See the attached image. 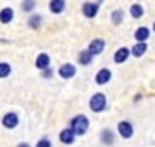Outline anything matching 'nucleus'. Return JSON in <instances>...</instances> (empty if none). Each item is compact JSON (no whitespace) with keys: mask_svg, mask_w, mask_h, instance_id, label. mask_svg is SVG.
Returning a JSON list of instances; mask_svg holds the SVG:
<instances>
[{"mask_svg":"<svg viewBox=\"0 0 155 147\" xmlns=\"http://www.w3.org/2000/svg\"><path fill=\"white\" fill-rule=\"evenodd\" d=\"M69 128L72 130V133H74L76 137L86 135L88 130H90V119H88V116H84V114H76V116L71 119Z\"/></svg>","mask_w":155,"mask_h":147,"instance_id":"obj_1","label":"nucleus"},{"mask_svg":"<svg viewBox=\"0 0 155 147\" xmlns=\"http://www.w3.org/2000/svg\"><path fill=\"white\" fill-rule=\"evenodd\" d=\"M88 106H90V111H93V113H104V111L109 108L105 94H102V92H97V94H93V95L90 97Z\"/></svg>","mask_w":155,"mask_h":147,"instance_id":"obj_2","label":"nucleus"},{"mask_svg":"<svg viewBox=\"0 0 155 147\" xmlns=\"http://www.w3.org/2000/svg\"><path fill=\"white\" fill-rule=\"evenodd\" d=\"M117 133H119V137H122L124 140H129V138L134 135L133 123H131V121H127V119L119 121V123H117Z\"/></svg>","mask_w":155,"mask_h":147,"instance_id":"obj_3","label":"nucleus"},{"mask_svg":"<svg viewBox=\"0 0 155 147\" xmlns=\"http://www.w3.org/2000/svg\"><path fill=\"white\" fill-rule=\"evenodd\" d=\"M2 126L4 128H7V130H14V128H17L19 126V116H17V113H5L4 116H2Z\"/></svg>","mask_w":155,"mask_h":147,"instance_id":"obj_4","label":"nucleus"},{"mask_svg":"<svg viewBox=\"0 0 155 147\" xmlns=\"http://www.w3.org/2000/svg\"><path fill=\"white\" fill-rule=\"evenodd\" d=\"M78 69L74 64H71V62H66V64H62L61 68H59V76H61L62 80H71L72 76H76Z\"/></svg>","mask_w":155,"mask_h":147,"instance_id":"obj_5","label":"nucleus"},{"mask_svg":"<svg viewBox=\"0 0 155 147\" xmlns=\"http://www.w3.org/2000/svg\"><path fill=\"white\" fill-rule=\"evenodd\" d=\"M104 49H105V40L102 38H93L91 42H90V45L86 50L91 54V56H100L102 52H104Z\"/></svg>","mask_w":155,"mask_h":147,"instance_id":"obj_6","label":"nucleus"},{"mask_svg":"<svg viewBox=\"0 0 155 147\" xmlns=\"http://www.w3.org/2000/svg\"><path fill=\"white\" fill-rule=\"evenodd\" d=\"M81 11H83L84 17L93 19V17H97V14H98V4H95V2H83Z\"/></svg>","mask_w":155,"mask_h":147,"instance_id":"obj_7","label":"nucleus"},{"mask_svg":"<svg viewBox=\"0 0 155 147\" xmlns=\"http://www.w3.org/2000/svg\"><path fill=\"white\" fill-rule=\"evenodd\" d=\"M100 142L104 144V145H114L116 144V133H114V130H110V128H104V130L100 132Z\"/></svg>","mask_w":155,"mask_h":147,"instance_id":"obj_8","label":"nucleus"},{"mask_svg":"<svg viewBox=\"0 0 155 147\" xmlns=\"http://www.w3.org/2000/svg\"><path fill=\"white\" fill-rule=\"evenodd\" d=\"M59 140H61V144H64V145H72L74 140H76V135H74L72 130L67 126V128L61 130V133H59Z\"/></svg>","mask_w":155,"mask_h":147,"instance_id":"obj_9","label":"nucleus"},{"mask_svg":"<svg viewBox=\"0 0 155 147\" xmlns=\"http://www.w3.org/2000/svg\"><path fill=\"white\" fill-rule=\"evenodd\" d=\"M110 80H112V71L109 68H102L98 73L95 74V81H97L98 85H107Z\"/></svg>","mask_w":155,"mask_h":147,"instance_id":"obj_10","label":"nucleus"},{"mask_svg":"<svg viewBox=\"0 0 155 147\" xmlns=\"http://www.w3.org/2000/svg\"><path fill=\"white\" fill-rule=\"evenodd\" d=\"M129 49L127 47H121V49H117L116 52H114V62L116 64H124V62L129 59Z\"/></svg>","mask_w":155,"mask_h":147,"instance_id":"obj_11","label":"nucleus"},{"mask_svg":"<svg viewBox=\"0 0 155 147\" xmlns=\"http://www.w3.org/2000/svg\"><path fill=\"white\" fill-rule=\"evenodd\" d=\"M148 38H150V28H147V26H140V28L134 31V40H136V43H147Z\"/></svg>","mask_w":155,"mask_h":147,"instance_id":"obj_12","label":"nucleus"},{"mask_svg":"<svg viewBox=\"0 0 155 147\" xmlns=\"http://www.w3.org/2000/svg\"><path fill=\"white\" fill-rule=\"evenodd\" d=\"M35 66H36L40 71H45V69H48V68H50V56H48V54H45V52L38 54L36 61H35Z\"/></svg>","mask_w":155,"mask_h":147,"instance_id":"obj_13","label":"nucleus"},{"mask_svg":"<svg viewBox=\"0 0 155 147\" xmlns=\"http://www.w3.org/2000/svg\"><path fill=\"white\" fill-rule=\"evenodd\" d=\"M48 9L52 14H62L66 11V0H50Z\"/></svg>","mask_w":155,"mask_h":147,"instance_id":"obj_14","label":"nucleus"},{"mask_svg":"<svg viewBox=\"0 0 155 147\" xmlns=\"http://www.w3.org/2000/svg\"><path fill=\"white\" fill-rule=\"evenodd\" d=\"M14 21V9L12 7H4L0 11V23L2 24H9Z\"/></svg>","mask_w":155,"mask_h":147,"instance_id":"obj_15","label":"nucleus"},{"mask_svg":"<svg viewBox=\"0 0 155 147\" xmlns=\"http://www.w3.org/2000/svg\"><path fill=\"white\" fill-rule=\"evenodd\" d=\"M147 50H148V45L147 43H134L133 49H129V54L134 57H141V56H145Z\"/></svg>","mask_w":155,"mask_h":147,"instance_id":"obj_16","label":"nucleus"},{"mask_svg":"<svg viewBox=\"0 0 155 147\" xmlns=\"http://www.w3.org/2000/svg\"><path fill=\"white\" fill-rule=\"evenodd\" d=\"M91 61H93V56H91L88 50H81L78 54V62H79L81 66H90Z\"/></svg>","mask_w":155,"mask_h":147,"instance_id":"obj_17","label":"nucleus"},{"mask_svg":"<svg viewBox=\"0 0 155 147\" xmlns=\"http://www.w3.org/2000/svg\"><path fill=\"white\" fill-rule=\"evenodd\" d=\"M41 23H43V17L40 16V14H31L28 17V26L31 29H38L41 26Z\"/></svg>","mask_w":155,"mask_h":147,"instance_id":"obj_18","label":"nucleus"},{"mask_svg":"<svg viewBox=\"0 0 155 147\" xmlns=\"http://www.w3.org/2000/svg\"><path fill=\"white\" fill-rule=\"evenodd\" d=\"M110 21H112V24H116V26L122 24V21H124V11H122V9H116V11L110 14Z\"/></svg>","mask_w":155,"mask_h":147,"instance_id":"obj_19","label":"nucleus"},{"mask_svg":"<svg viewBox=\"0 0 155 147\" xmlns=\"http://www.w3.org/2000/svg\"><path fill=\"white\" fill-rule=\"evenodd\" d=\"M129 14H131V17H134V19H140V17H143L145 9L140 5V4H133L131 9H129Z\"/></svg>","mask_w":155,"mask_h":147,"instance_id":"obj_20","label":"nucleus"},{"mask_svg":"<svg viewBox=\"0 0 155 147\" xmlns=\"http://www.w3.org/2000/svg\"><path fill=\"white\" fill-rule=\"evenodd\" d=\"M12 73V66L9 62H0V78H7Z\"/></svg>","mask_w":155,"mask_h":147,"instance_id":"obj_21","label":"nucleus"},{"mask_svg":"<svg viewBox=\"0 0 155 147\" xmlns=\"http://www.w3.org/2000/svg\"><path fill=\"white\" fill-rule=\"evenodd\" d=\"M35 7H36V0H22L21 9L24 12H33Z\"/></svg>","mask_w":155,"mask_h":147,"instance_id":"obj_22","label":"nucleus"},{"mask_svg":"<svg viewBox=\"0 0 155 147\" xmlns=\"http://www.w3.org/2000/svg\"><path fill=\"white\" fill-rule=\"evenodd\" d=\"M35 147H54V145H52V142H50L48 137H43V138H40V140L36 142Z\"/></svg>","mask_w":155,"mask_h":147,"instance_id":"obj_23","label":"nucleus"},{"mask_svg":"<svg viewBox=\"0 0 155 147\" xmlns=\"http://www.w3.org/2000/svg\"><path fill=\"white\" fill-rule=\"evenodd\" d=\"M52 74H54V71H52V69H45V71H41V76H43L45 80H48V78H52Z\"/></svg>","mask_w":155,"mask_h":147,"instance_id":"obj_24","label":"nucleus"},{"mask_svg":"<svg viewBox=\"0 0 155 147\" xmlns=\"http://www.w3.org/2000/svg\"><path fill=\"white\" fill-rule=\"evenodd\" d=\"M16 147H31V145H29L28 142H19V144H17Z\"/></svg>","mask_w":155,"mask_h":147,"instance_id":"obj_25","label":"nucleus"}]
</instances>
